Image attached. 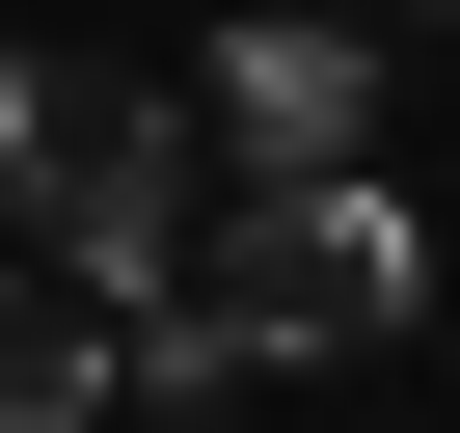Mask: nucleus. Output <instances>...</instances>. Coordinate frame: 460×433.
<instances>
[{
  "label": "nucleus",
  "mask_w": 460,
  "mask_h": 433,
  "mask_svg": "<svg viewBox=\"0 0 460 433\" xmlns=\"http://www.w3.org/2000/svg\"><path fill=\"white\" fill-rule=\"evenodd\" d=\"M190 325L217 352H406L433 325V216L379 190V163H325V190H244V216H190Z\"/></svg>",
  "instance_id": "1"
},
{
  "label": "nucleus",
  "mask_w": 460,
  "mask_h": 433,
  "mask_svg": "<svg viewBox=\"0 0 460 433\" xmlns=\"http://www.w3.org/2000/svg\"><path fill=\"white\" fill-rule=\"evenodd\" d=\"M28 216H55L28 271H82L109 325H136V298H190V216H217V190H190V109H163V82H55V136H28Z\"/></svg>",
  "instance_id": "2"
},
{
  "label": "nucleus",
  "mask_w": 460,
  "mask_h": 433,
  "mask_svg": "<svg viewBox=\"0 0 460 433\" xmlns=\"http://www.w3.org/2000/svg\"><path fill=\"white\" fill-rule=\"evenodd\" d=\"M352 109H379V28H325V0H244V28H217V163L244 190H325Z\"/></svg>",
  "instance_id": "3"
},
{
  "label": "nucleus",
  "mask_w": 460,
  "mask_h": 433,
  "mask_svg": "<svg viewBox=\"0 0 460 433\" xmlns=\"http://www.w3.org/2000/svg\"><path fill=\"white\" fill-rule=\"evenodd\" d=\"M82 406H136V325L82 271H0V433H82Z\"/></svg>",
  "instance_id": "4"
},
{
  "label": "nucleus",
  "mask_w": 460,
  "mask_h": 433,
  "mask_svg": "<svg viewBox=\"0 0 460 433\" xmlns=\"http://www.w3.org/2000/svg\"><path fill=\"white\" fill-rule=\"evenodd\" d=\"M28 136H55V82H28V55H0V190H28Z\"/></svg>",
  "instance_id": "5"
}]
</instances>
